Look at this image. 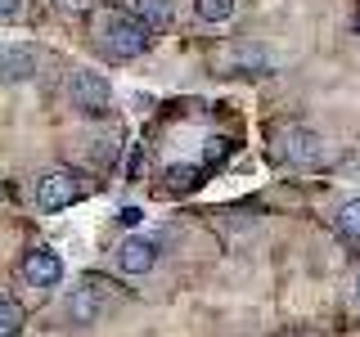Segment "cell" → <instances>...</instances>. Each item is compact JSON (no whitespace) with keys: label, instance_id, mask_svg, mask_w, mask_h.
Here are the masks:
<instances>
[{"label":"cell","instance_id":"6da1fadb","mask_svg":"<svg viewBox=\"0 0 360 337\" xmlns=\"http://www.w3.org/2000/svg\"><path fill=\"white\" fill-rule=\"evenodd\" d=\"M149 22H140L131 14V9H108V14H99L95 22V37H99V50L108 54V59H140L144 50H149Z\"/></svg>","mask_w":360,"mask_h":337},{"label":"cell","instance_id":"7a4b0ae2","mask_svg":"<svg viewBox=\"0 0 360 337\" xmlns=\"http://www.w3.org/2000/svg\"><path fill=\"white\" fill-rule=\"evenodd\" d=\"M270 157H275L279 166H292V171H311V166H320L329 149H324V140L307 126H279L275 131V144H270Z\"/></svg>","mask_w":360,"mask_h":337},{"label":"cell","instance_id":"3957f363","mask_svg":"<svg viewBox=\"0 0 360 337\" xmlns=\"http://www.w3.org/2000/svg\"><path fill=\"white\" fill-rule=\"evenodd\" d=\"M117 297H122V292H117L112 279L86 275L82 284L72 288V297H68V319H72V324H95V319H104V315H108V306Z\"/></svg>","mask_w":360,"mask_h":337},{"label":"cell","instance_id":"277c9868","mask_svg":"<svg viewBox=\"0 0 360 337\" xmlns=\"http://www.w3.org/2000/svg\"><path fill=\"white\" fill-rule=\"evenodd\" d=\"M82 198H86V180L77 171H68V166H54V171H45L37 180V207L41 211H63Z\"/></svg>","mask_w":360,"mask_h":337},{"label":"cell","instance_id":"5b68a950","mask_svg":"<svg viewBox=\"0 0 360 337\" xmlns=\"http://www.w3.org/2000/svg\"><path fill=\"white\" fill-rule=\"evenodd\" d=\"M68 99H72V108L82 112V117H108V108H112V90L99 72H72Z\"/></svg>","mask_w":360,"mask_h":337},{"label":"cell","instance_id":"8992f818","mask_svg":"<svg viewBox=\"0 0 360 337\" xmlns=\"http://www.w3.org/2000/svg\"><path fill=\"white\" fill-rule=\"evenodd\" d=\"M22 279H27L32 288H59V279H63L59 252H50V247H32V252L22 256Z\"/></svg>","mask_w":360,"mask_h":337},{"label":"cell","instance_id":"52a82bcc","mask_svg":"<svg viewBox=\"0 0 360 337\" xmlns=\"http://www.w3.org/2000/svg\"><path fill=\"white\" fill-rule=\"evenodd\" d=\"M158 265V243L144 239V234H131V239L117 243V270L122 275H149Z\"/></svg>","mask_w":360,"mask_h":337},{"label":"cell","instance_id":"ba28073f","mask_svg":"<svg viewBox=\"0 0 360 337\" xmlns=\"http://www.w3.org/2000/svg\"><path fill=\"white\" fill-rule=\"evenodd\" d=\"M37 50L32 45H14L5 41L0 45V81H27V77H37Z\"/></svg>","mask_w":360,"mask_h":337},{"label":"cell","instance_id":"9c48e42d","mask_svg":"<svg viewBox=\"0 0 360 337\" xmlns=\"http://www.w3.org/2000/svg\"><path fill=\"white\" fill-rule=\"evenodd\" d=\"M127 9L149 27H167L172 22V0H127Z\"/></svg>","mask_w":360,"mask_h":337},{"label":"cell","instance_id":"30bf717a","mask_svg":"<svg viewBox=\"0 0 360 337\" xmlns=\"http://www.w3.org/2000/svg\"><path fill=\"white\" fill-rule=\"evenodd\" d=\"M333 225H338V234H342V239H352V243H360V198H347L342 207H338V216H333Z\"/></svg>","mask_w":360,"mask_h":337},{"label":"cell","instance_id":"8fae6325","mask_svg":"<svg viewBox=\"0 0 360 337\" xmlns=\"http://www.w3.org/2000/svg\"><path fill=\"white\" fill-rule=\"evenodd\" d=\"M194 14L202 22H225L234 18V0H194Z\"/></svg>","mask_w":360,"mask_h":337},{"label":"cell","instance_id":"7c38bea8","mask_svg":"<svg viewBox=\"0 0 360 337\" xmlns=\"http://www.w3.org/2000/svg\"><path fill=\"white\" fill-rule=\"evenodd\" d=\"M22 324V310H18V301L14 297H0V333H9L14 337V329Z\"/></svg>","mask_w":360,"mask_h":337},{"label":"cell","instance_id":"4fadbf2b","mask_svg":"<svg viewBox=\"0 0 360 337\" xmlns=\"http://www.w3.org/2000/svg\"><path fill=\"white\" fill-rule=\"evenodd\" d=\"M167 180H172V189H194L198 185V166H172Z\"/></svg>","mask_w":360,"mask_h":337},{"label":"cell","instance_id":"5bb4252c","mask_svg":"<svg viewBox=\"0 0 360 337\" xmlns=\"http://www.w3.org/2000/svg\"><path fill=\"white\" fill-rule=\"evenodd\" d=\"M54 9H59L63 18H82V14H90L95 9V0H50Z\"/></svg>","mask_w":360,"mask_h":337},{"label":"cell","instance_id":"9a60e30c","mask_svg":"<svg viewBox=\"0 0 360 337\" xmlns=\"http://www.w3.org/2000/svg\"><path fill=\"white\" fill-rule=\"evenodd\" d=\"M22 14V0H0V22H14Z\"/></svg>","mask_w":360,"mask_h":337},{"label":"cell","instance_id":"2e32d148","mask_svg":"<svg viewBox=\"0 0 360 337\" xmlns=\"http://www.w3.org/2000/svg\"><path fill=\"white\" fill-rule=\"evenodd\" d=\"M140 216H144L140 207H122V225H140Z\"/></svg>","mask_w":360,"mask_h":337},{"label":"cell","instance_id":"e0dca14e","mask_svg":"<svg viewBox=\"0 0 360 337\" xmlns=\"http://www.w3.org/2000/svg\"><path fill=\"white\" fill-rule=\"evenodd\" d=\"M356 306H360V275H356Z\"/></svg>","mask_w":360,"mask_h":337},{"label":"cell","instance_id":"ac0fdd59","mask_svg":"<svg viewBox=\"0 0 360 337\" xmlns=\"http://www.w3.org/2000/svg\"><path fill=\"white\" fill-rule=\"evenodd\" d=\"M356 37H360V14H356Z\"/></svg>","mask_w":360,"mask_h":337},{"label":"cell","instance_id":"d6986e66","mask_svg":"<svg viewBox=\"0 0 360 337\" xmlns=\"http://www.w3.org/2000/svg\"><path fill=\"white\" fill-rule=\"evenodd\" d=\"M0 337H9V333H0Z\"/></svg>","mask_w":360,"mask_h":337}]
</instances>
